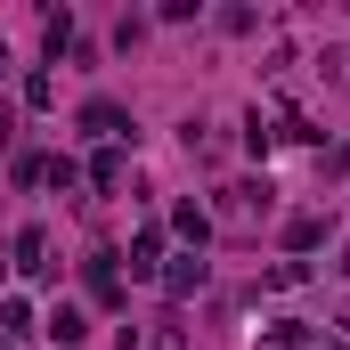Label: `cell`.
I'll return each mask as SVG.
<instances>
[{
    "label": "cell",
    "mask_w": 350,
    "mask_h": 350,
    "mask_svg": "<svg viewBox=\"0 0 350 350\" xmlns=\"http://www.w3.org/2000/svg\"><path fill=\"white\" fill-rule=\"evenodd\" d=\"M253 212H269V187H228V220H253Z\"/></svg>",
    "instance_id": "6da1fadb"
},
{
    "label": "cell",
    "mask_w": 350,
    "mask_h": 350,
    "mask_svg": "<svg viewBox=\"0 0 350 350\" xmlns=\"http://www.w3.org/2000/svg\"><path fill=\"white\" fill-rule=\"evenodd\" d=\"M49 334H57V342H82V310H74V301H66V310H57V318H49Z\"/></svg>",
    "instance_id": "7a4b0ae2"
}]
</instances>
